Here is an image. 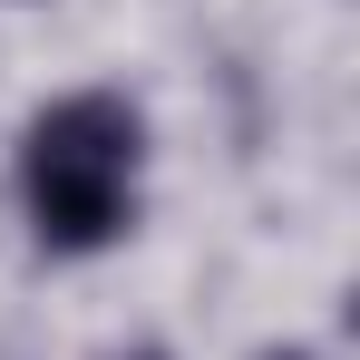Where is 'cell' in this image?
<instances>
[{
  "instance_id": "cell-1",
  "label": "cell",
  "mask_w": 360,
  "mask_h": 360,
  "mask_svg": "<svg viewBox=\"0 0 360 360\" xmlns=\"http://www.w3.org/2000/svg\"><path fill=\"white\" fill-rule=\"evenodd\" d=\"M127 176H136V117L117 98H59L30 127V214L59 253H88L127 224Z\"/></svg>"
},
{
  "instance_id": "cell-2",
  "label": "cell",
  "mask_w": 360,
  "mask_h": 360,
  "mask_svg": "<svg viewBox=\"0 0 360 360\" xmlns=\"http://www.w3.org/2000/svg\"><path fill=\"white\" fill-rule=\"evenodd\" d=\"M136 360H146V351H136Z\"/></svg>"
}]
</instances>
